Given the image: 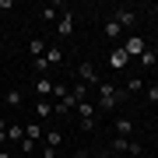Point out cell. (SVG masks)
<instances>
[{
  "instance_id": "cell-16",
  "label": "cell",
  "mask_w": 158,
  "mask_h": 158,
  "mask_svg": "<svg viewBox=\"0 0 158 158\" xmlns=\"http://www.w3.org/2000/svg\"><path fill=\"white\" fill-rule=\"evenodd\" d=\"M46 63H49V67L53 63H63V49L60 46H46Z\"/></svg>"
},
{
  "instance_id": "cell-10",
  "label": "cell",
  "mask_w": 158,
  "mask_h": 158,
  "mask_svg": "<svg viewBox=\"0 0 158 158\" xmlns=\"http://www.w3.org/2000/svg\"><path fill=\"white\" fill-rule=\"evenodd\" d=\"M49 116H53V98H35V119L46 123Z\"/></svg>"
},
{
  "instance_id": "cell-28",
  "label": "cell",
  "mask_w": 158,
  "mask_h": 158,
  "mask_svg": "<svg viewBox=\"0 0 158 158\" xmlns=\"http://www.w3.org/2000/svg\"><path fill=\"white\" fill-rule=\"evenodd\" d=\"M0 158H11V151H7V148H0Z\"/></svg>"
},
{
  "instance_id": "cell-18",
  "label": "cell",
  "mask_w": 158,
  "mask_h": 158,
  "mask_svg": "<svg viewBox=\"0 0 158 158\" xmlns=\"http://www.w3.org/2000/svg\"><path fill=\"white\" fill-rule=\"evenodd\" d=\"M28 53H32V60L46 56V39H28Z\"/></svg>"
},
{
  "instance_id": "cell-3",
  "label": "cell",
  "mask_w": 158,
  "mask_h": 158,
  "mask_svg": "<svg viewBox=\"0 0 158 158\" xmlns=\"http://www.w3.org/2000/svg\"><path fill=\"white\" fill-rule=\"evenodd\" d=\"M74 74H77V81L81 85H88V88H98L102 85V77H98V70H95V63H77V67H74Z\"/></svg>"
},
{
  "instance_id": "cell-23",
  "label": "cell",
  "mask_w": 158,
  "mask_h": 158,
  "mask_svg": "<svg viewBox=\"0 0 158 158\" xmlns=\"http://www.w3.org/2000/svg\"><path fill=\"white\" fill-rule=\"evenodd\" d=\"M144 98H148V102H158V85H148V88H144Z\"/></svg>"
},
{
  "instance_id": "cell-24",
  "label": "cell",
  "mask_w": 158,
  "mask_h": 158,
  "mask_svg": "<svg viewBox=\"0 0 158 158\" xmlns=\"http://www.w3.org/2000/svg\"><path fill=\"white\" fill-rule=\"evenodd\" d=\"M0 148H7V119H0Z\"/></svg>"
},
{
  "instance_id": "cell-22",
  "label": "cell",
  "mask_w": 158,
  "mask_h": 158,
  "mask_svg": "<svg viewBox=\"0 0 158 158\" xmlns=\"http://www.w3.org/2000/svg\"><path fill=\"white\" fill-rule=\"evenodd\" d=\"M141 67H158V53L155 49H144L141 53Z\"/></svg>"
},
{
  "instance_id": "cell-21",
  "label": "cell",
  "mask_w": 158,
  "mask_h": 158,
  "mask_svg": "<svg viewBox=\"0 0 158 158\" xmlns=\"http://www.w3.org/2000/svg\"><path fill=\"white\" fill-rule=\"evenodd\" d=\"M32 70H35V77L49 74V63H46V56H35V60H32Z\"/></svg>"
},
{
  "instance_id": "cell-11",
  "label": "cell",
  "mask_w": 158,
  "mask_h": 158,
  "mask_svg": "<svg viewBox=\"0 0 158 158\" xmlns=\"http://www.w3.org/2000/svg\"><path fill=\"white\" fill-rule=\"evenodd\" d=\"M63 11H67V4H46L42 11H39V18H42V21H56Z\"/></svg>"
},
{
  "instance_id": "cell-13",
  "label": "cell",
  "mask_w": 158,
  "mask_h": 158,
  "mask_svg": "<svg viewBox=\"0 0 158 158\" xmlns=\"http://www.w3.org/2000/svg\"><path fill=\"white\" fill-rule=\"evenodd\" d=\"M113 127H116V134H119V137H130V134H134V119H130V116H119Z\"/></svg>"
},
{
  "instance_id": "cell-2",
  "label": "cell",
  "mask_w": 158,
  "mask_h": 158,
  "mask_svg": "<svg viewBox=\"0 0 158 158\" xmlns=\"http://www.w3.org/2000/svg\"><path fill=\"white\" fill-rule=\"evenodd\" d=\"M74 113H77V119H81V130H85V134H91V130H95V116H98V109H95V102L91 98H85V102H77V109H74Z\"/></svg>"
},
{
  "instance_id": "cell-1",
  "label": "cell",
  "mask_w": 158,
  "mask_h": 158,
  "mask_svg": "<svg viewBox=\"0 0 158 158\" xmlns=\"http://www.w3.org/2000/svg\"><path fill=\"white\" fill-rule=\"evenodd\" d=\"M95 91H98V102H95V109H98V113H113L119 102H123V88L109 85V81H102Z\"/></svg>"
},
{
  "instance_id": "cell-15",
  "label": "cell",
  "mask_w": 158,
  "mask_h": 158,
  "mask_svg": "<svg viewBox=\"0 0 158 158\" xmlns=\"http://www.w3.org/2000/svg\"><path fill=\"white\" fill-rule=\"evenodd\" d=\"M4 102H7V106H11V109H18V106H21V102H25V91H21V88H11V91H7V95H4Z\"/></svg>"
},
{
  "instance_id": "cell-20",
  "label": "cell",
  "mask_w": 158,
  "mask_h": 158,
  "mask_svg": "<svg viewBox=\"0 0 158 158\" xmlns=\"http://www.w3.org/2000/svg\"><path fill=\"white\" fill-rule=\"evenodd\" d=\"M137 91L144 95V81H141V77H130V81H127V88H123V95H137Z\"/></svg>"
},
{
  "instance_id": "cell-5",
  "label": "cell",
  "mask_w": 158,
  "mask_h": 158,
  "mask_svg": "<svg viewBox=\"0 0 158 158\" xmlns=\"http://www.w3.org/2000/svg\"><path fill=\"white\" fill-rule=\"evenodd\" d=\"M53 85H56V81H53L49 74H42V77H35L32 95H35V98H53Z\"/></svg>"
},
{
  "instance_id": "cell-26",
  "label": "cell",
  "mask_w": 158,
  "mask_h": 158,
  "mask_svg": "<svg viewBox=\"0 0 158 158\" xmlns=\"http://www.w3.org/2000/svg\"><path fill=\"white\" fill-rule=\"evenodd\" d=\"M67 158H88V151H77V155H67Z\"/></svg>"
},
{
  "instance_id": "cell-19",
  "label": "cell",
  "mask_w": 158,
  "mask_h": 158,
  "mask_svg": "<svg viewBox=\"0 0 158 158\" xmlns=\"http://www.w3.org/2000/svg\"><path fill=\"white\" fill-rule=\"evenodd\" d=\"M42 144H49V148H60V144H63V134H60V130H46Z\"/></svg>"
},
{
  "instance_id": "cell-25",
  "label": "cell",
  "mask_w": 158,
  "mask_h": 158,
  "mask_svg": "<svg viewBox=\"0 0 158 158\" xmlns=\"http://www.w3.org/2000/svg\"><path fill=\"white\" fill-rule=\"evenodd\" d=\"M39 155H42V158H56V148H49V144H42V148H39Z\"/></svg>"
},
{
  "instance_id": "cell-6",
  "label": "cell",
  "mask_w": 158,
  "mask_h": 158,
  "mask_svg": "<svg viewBox=\"0 0 158 158\" xmlns=\"http://www.w3.org/2000/svg\"><path fill=\"white\" fill-rule=\"evenodd\" d=\"M56 35H60V39H70V35H74V14L70 11H63L56 18Z\"/></svg>"
},
{
  "instance_id": "cell-14",
  "label": "cell",
  "mask_w": 158,
  "mask_h": 158,
  "mask_svg": "<svg viewBox=\"0 0 158 158\" xmlns=\"http://www.w3.org/2000/svg\"><path fill=\"white\" fill-rule=\"evenodd\" d=\"M109 148H113V151H127V155H130V148H134V141H130V137H119V134H113V141H109Z\"/></svg>"
},
{
  "instance_id": "cell-4",
  "label": "cell",
  "mask_w": 158,
  "mask_h": 158,
  "mask_svg": "<svg viewBox=\"0 0 158 158\" xmlns=\"http://www.w3.org/2000/svg\"><path fill=\"white\" fill-rule=\"evenodd\" d=\"M113 21L119 25V28H134V25H137V11H134V7H116V11H113Z\"/></svg>"
},
{
  "instance_id": "cell-17",
  "label": "cell",
  "mask_w": 158,
  "mask_h": 158,
  "mask_svg": "<svg viewBox=\"0 0 158 158\" xmlns=\"http://www.w3.org/2000/svg\"><path fill=\"white\" fill-rule=\"evenodd\" d=\"M106 35H109V39H113V42H123V28H119V25L113 21V18H109V21H106Z\"/></svg>"
},
{
  "instance_id": "cell-9",
  "label": "cell",
  "mask_w": 158,
  "mask_h": 158,
  "mask_svg": "<svg viewBox=\"0 0 158 158\" xmlns=\"http://www.w3.org/2000/svg\"><path fill=\"white\" fill-rule=\"evenodd\" d=\"M25 137L35 144H42V137H46V123H39V119H32V123H25Z\"/></svg>"
},
{
  "instance_id": "cell-27",
  "label": "cell",
  "mask_w": 158,
  "mask_h": 158,
  "mask_svg": "<svg viewBox=\"0 0 158 158\" xmlns=\"http://www.w3.org/2000/svg\"><path fill=\"white\" fill-rule=\"evenodd\" d=\"M88 158H109V155L106 151H95V155H88Z\"/></svg>"
},
{
  "instance_id": "cell-7",
  "label": "cell",
  "mask_w": 158,
  "mask_h": 158,
  "mask_svg": "<svg viewBox=\"0 0 158 158\" xmlns=\"http://www.w3.org/2000/svg\"><path fill=\"white\" fill-rule=\"evenodd\" d=\"M119 46H123V53H127V56H141V53L148 49V46H144V39H137V35H130V39H123Z\"/></svg>"
},
{
  "instance_id": "cell-8",
  "label": "cell",
  "mask_w": 158,
  "mask_h": 158,
  "mask_svg": "<svg viewBox=\"0 0 158 158\" xmlns=\"http://www.w3.org/2000/svg\"><path fill=\"white\" fill-rule=\"evenodd\" d=\"M127 63H130V56L123 53V46H113V49H109V67H113V70H123Z\"/></svg>"
},
{
  "instance_id": "cell-12",
  "label": "cell",
  "mask_w": 158,
  "mask_h": 158,
  "mask_svg": "<svg viewBox=\"0 0 158 158\" xmlns=\"http://www.w3.org/2000/svg\"><path fill=\"white\" fill-rule=\"evenodd\" d=\"M25 141V127L21 123H7V144H21Z\"/></svg>"
}]
</instances>
